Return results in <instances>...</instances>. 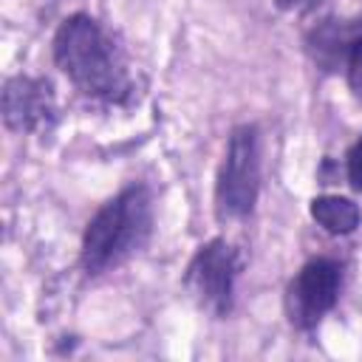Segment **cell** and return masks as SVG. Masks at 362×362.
<instances>
[{
    "label": "cell",
    "mask_w": 362,
    "mask_h": 362,
    "mask_svg": "<svg viewBox=\"0 0 362 362\" xmlns=\"http://www.w3.org/2000/svg\"><path fill=\"white\" fill-rule=\"evenodd\" d=\"M54 62L71 85L99 102L122 105L133 96V76L116 40L90 14H71L54 34Z\"/></svg>",
    "instance_id": "obj_1"
},
{
    "label": "cell",
    "mask_w": 362,
    "mask_h": 362,
    "mask_svg": "<svg viewBox=\"0 0 362 362\" xmlns=\"http://www.w3.org/2000/svg\"><path fill=\"white\" fill-rule=\"evenodd\" d=\"M153 235V195L130 184L105 201L82 232L79 263L88 274H105L144 249Z\"/></svg>",
    "instance_id": "obj_2"
},
{
    "label": "cell",
    "mask_w": 362,
    "mask_h": 362,
    "mask_svg": "<svg viewBox=\"0 0 362 362\" xmlns=\"http://www.w3.org/2000/svg\"><path fill=\"white\" fill-rule=\"evenodd\" d=\"M260 192V139L255 124H238L229 133L226 153L215 181V215L240 221L252 215Z\"/></svg>",
    "instance_id": "obj_3"
},
{
    "label": "cell",
    "mask_w": 362,
    "mask_h": 362,
    "mask_svg": "<svg viewBox=\"0 0 362 362\" xmlns=\"http://www.w3.org/2000/svg\"><path fill=\"white\" fill-rule=\"evenodd\" d=\"M243 269V255L226 238H212L192 255L184 272V288L192 303L212 314L226 317L235 300V280Z\"/></svg>",
    "instance_id": "obj_4"
},
{
    "label": "cell",
    "mask_w": 362,
    "mask_h": 362,
    "mask_svg": "<svg viewBox=\"0 0 362 362\" xmlns=\"http://www.w3.org/2000/svg\"><path fill=\"white\" fill-rule=\"evenodd\" d=\"M342 288V266L331 257L308 260L288 283L283 305L297 331H314L322 317L337 305Z\"/></svg>",
    "instance_id": "obj_5"
},
{
    "label": "cell",
    "mask_w": 362,
    "mask_h": 362,
    "mask_svg": "<svg viewBox=\"0 0 362 362\" xmlns=\"http://www.w3.org/2000/svg\"><path fill=\"white\" fill-rule=\"evenodd\" d=\"M3 124L14 133H51L57 124L54 85L45 76H8L3 85Z\"/></svg>",
    "instance_id": "obj_6"
},
{
    "label": "cell",
    "mask_w": 362,
    "mask_h": 362,
    "mask_svg": "<svg viewBox=\"0 0 362 362\" xmlns=\"http://www.w3.org/2000/svg\"><path fill=\"white\" fill-rule=\"evenodd\" d=\"M362 45V20L325 17L305 34V54L322 74H348Z\"/></svg>",
    "instance_id": "obj_7"
},
{
    "label": "cell",
    "mask_w": 362,
    "mask_h": 362,
    "mask_svg": "<svg viewBox=\"0 0 362 362\" xmlns=\"http://www.w3.org/2000/svg\"><path fill=\"white\" fill-rule=\"evenodd\" d=\"M308 212L328 235H351L362 221L359 206L345 195H317L308 204Z\"/></svg>",
    "instance_id": "obj_8"
},
{
    "label": "cell",
    "mask_w": 362,
    "mask_h": 362,
    "mask_svg": "<svg viewBox=\"0 0 362 362\" xmlns=\"http://www.w3.org/2000/svg\"><path fill=\"white\" fill-rule=\"evenodd\" d=\"M345 175H348V184L362 192V136L351 144L348 156H345Z\"/></svg>",
    "instance_id": "obj_9"
},
{
    "label": "cell",
    "mask_w": 362,
    "mask_h": 362,
    "mask_svg": "<svg viewBox=\"0 0 362 362\" xmlns=\"http://www.w3.org/2000/svg\"><path fill=\"white\" fill-rule=\"evenodd\" d=\"M345 76H348V85L356 93V99H362V45H359V51H356V57H354V62H351Z\"/></svg>",
    "instance_id": "obj_10"
},
{
    "label": "cell",
    "mask_w": 362,
    "mask_h": 362,
    "mask_svg": "<svg viewBox=\"0 0 362 362\" xmlns=\"http://www.w3.org/2000/svg\"><path fill=\"white\" fill-rule=\"evenodd\" d=\"M320 3H322V0H274L277 8H283V11H297V14L311 11V8H317Z\"/></svg>",
    "instance_id": "obj_11"
}]
</instances>
